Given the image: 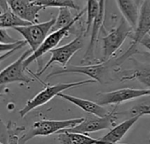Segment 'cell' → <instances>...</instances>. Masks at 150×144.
Here are the masks:
<instances>
[{"label": "cell", "mask_w": 150, "mask_h": 144, "mask_svg": "<svg viewBox=\"0 0 150 144\" xmlns=\"http://www.w3.org/2000/svg\"><path fill=\"white\" fill-rule=\"evenodd\" d=\"M149 33H150V0H146L140 7L139 18L135 26V31L132 36L133 40L130 47L123 55L115 60H110L112 67H114L116 70V68H119L123 62L130 59L133 55L142 54L138 49V46L140 45L141 40Z\"/></svg>", "instance_id": "obj_1"}, {"label": "cell", "mask_w": 150, "mask_h": 144, "mask_svg": "<svg viewBox=\"0 0 150 144\" xmlns=\"http://www.w3.org/2000/svg\"><path fill=\"white\" fill-rule=\"evenodd\" d=\"M134 28L129 23L121 17L119 24L113 27L105 36L102 37V57L99 62H105L116 54L121 48L125 40L131 35Z\"/></svg>", "instance_id": "obj_2"}, {"label": "cell", "mask_w": 150, "mask_h": 144, "mask_svg": "<svg viewBox=\"0 0 150 144\" xmlns=\"http://www.w3.org/2000/svg\"><path fill=\"white\" fill-rule=\"evenodd\" d=\"M95 83L97 82L93 79H87V80H82V81L72 82V83L57 84L54 85H46L45 88L41 92L36 94L32 99L27 101L25 106L19 111V114L21 118H24L29 112L33 111V109L38 108L39 106H41L47 104L48 101H50L52 99H54L55 96H57L59 93L62 92L65 90L74 88V87H79V86L85 85V84H95Z\"/></svg>", "instance_id": "obj_3"}, {"label": "cell", "mask_w": 150, "mask_h": 144, "mask_svg": "<svg viewBox=\"0 0 150 144\" xmlns=\"http://www.w3.org/2000/svg\"><path fill=\"white\" fill-rule=\"evenodd\" d=\"M83 118L70 119L64 121H40L33 124L27 132L22 135L19 138V144H25L36 136H48L53 134H57L61 130L73 128L80 124Z\"/></svg>", "instance_id": "obj_4"}, {"label": "cell", "mask_w": 150, "mask_h": 144, "mask_svg": "<svg viewBox=\"0 0 150 144\" xmlns=\"http://www.w3.org/2000/svg\"><path fill=\"white\" fill-rule=\"evenodd\" d=\"M84 12H86V8H84L83 10H82L78 14L76 15V18L74 19V21L72 23H70L69 25H68L67 26L61 28L57 31L52 32L50 34H48L47 36V38L44 40V41L41 43V45L34 51L26 59H25V61L23 62V66L24 68L26 70V68L34 61H37L39 58L42 57L45 54H47V52H50L52 49L55 48L56 46L61 42V40L69 36L70 30L74 27L75 24L81 18V17L84 14Z\"/></svg>", "instance_id": "obj_5"}, {"label": "cell", "mask_w": 150, "mask_h": 144, "mask_svg": "<svg viewBox=\"0 0 150 144\" xmlns=\"http://www.w3.org/2000/svg\"><path fill=\"white\" fill-rule=\"evenodd\" d=\"M117 120H118V116H117V113L115 112V109L110 111V113L105 117H99L97 115L87 113V115L83 118V121L80 124L73 128H67L61 131L87 135L89 133H94L105 129H110L115 125Z\"/></svg>", "instance_id": "obj_6"}, {"label": "cell", "mask_w": 150, "mask_h": 144, "mask_svg": "<svg viewBox=\"0 0 150 144\" xmlns=\"http://www.w3.org/2000/svg\"><path fill=\"white\" fill-rule=\"evenodd\" d=\"M83 36H84V33L81 32L73 40H71L70 42L59 47V48H55L54 49H52L50 51L51 54V57L48 60V62L46 63V65L38 71V73H36L37 77L41 76L48 68L51 64L54 63V62H58L60 63L63 68L67 66V63L69 62V61L71 59V57L80 49L83 48V45H84V41H83Z\"/></svg>", "instance_id": "obj_7"}, {"label": "cell", "mask_w": 150, "mask_h": 144, "mask_svg": "<svg viewBox=\"0 0 150 144\" xmlns=\"http://www.w3.org/2000/svg\"><path fill=\"white\" fill-rule=\"evenodd\" d=\"M54 22L55 18H52L46 22L31 24L29 26H19L14 29L24 37L25 41L30 46V49L34 52L49 34Z\"/></svg>", "instance_id": "obj_8"}, {"label": "cell", "mask_w": 150, "mask_h": 144, "mask_svg": "<svg viewBox=\"0 0 150 144\" xmlns=\"http://www.w3.org/2000/svg\"><path fill=\"white\" fill-rule=\"evenodd\" d=\"M112 67L110 61L105 62H98L84 66H75L69 65L64 68H60L57 70H53L47 76V78L60 76L63 74H83L90 77L91 79L95 80L96 82L103 83L105 80V77L106 75L107 70Z\"/></svg>", "instance_id": "obj_9"}, {"label": "cell", "mask_w": 150, "mask_h": 144, "mask_svg": "<svg viewBox=\"0 0 150 144\" xmlns=\"http://www.w3.org/2000/svg\"><path fill=\"white\" fill-rule=\"evenodd\" d=\"M150 95V89L122 88L107 92H100L97 96V103L100 106L120 105L121 103L141 99Z\"/></svg>", "instance_id": "obj_10"}, {"label": "cell", "mask_w": 150, "mask_h": 144, "mask_svg": "<svg viewBox=\"0 0 150 144\" xmlns=\"http://www.w3.org/2000/svg\"><path fill=\"white\" fill-rule=\"evenodd\" d=\"M32 53L33 51L31 49H27L21 55L20 57H18V59L0 71V86H4L5 84L15 82L24 84H29L32 82L33 79L25 74V69L23 66V62Z\"/></svg>", "instance_id": "obj_11"}, {"label": "cell", "mask_w": 150, "mask_h": 144, "mask_svg": "<svg viewBox=\"0 0 150 144\" xmlns=\"http://www.w3.org/2000/svg\"><path fill=\"white\" fill-rule=\"evenodd\" d=\"M105 1L106 0H99V9L98 12L94 18L92 25H91V40L88 45L87 50L83 55L82 62H88L91 64L98 63V61L95 58V49L97 46V42L98 40V36L100 31L103 28L105 18Z\"/></svg>", "instance_id": "obj_12"}, {"label": "cell", "mask_w": 150, "mask_h": 144, "mask_svg": "<svg viewBox=\"0 0 150 144\" xmlns=\"http://www.w3.org/2000/svg\"><path fill=\"white\" fill-rule=\"evenodd\" d=\"M9 10L21 19L31 24L38 23L39 12L44 8L34 4L33 0H7Z\"/></svg>", "instance_id": "obj_13"}, {"label": "cell", "mask_w": 150, "mask_h": 144, "mask_svg": "<svg viewBox=\"0 0 150 144\" xmlns=\"http://www.w3.org/2000/svg\"><path fill=\"white\" fill-rule=\"evenodd\" d=\"M57 96L67 100V101H69V102H70V103H72V104H74L75 106H78L79 108H81L82 110H83L87 113L97 115L99 117H105L110 113L109 110H107L103 106L98 105L97 102H93V101L87 100L84 99L70 96L68 94H64L63 92L59 93Z\"/></svg>", "instance_id": "obj_14"}, {"label": "cell", "mask_w": 150, "mask_h": 144, "mask_svg": "<svg viewBox=\"0 0 150 144\" xmlns=\"http://www.w3.org/2000/svg\"><path fill=\"white\" fill-rule=\"evenodd\" d=\"M140 118V116L130 117L127 121L112 128L106 135L99 138V140L105 144H125L118 143L126 135V134L132 128V127L138 121Z\"/></svg>", "instance_id": "obj_15"}, {"label": "cell", "mask_w": 150, "mask_h": 144, "mask_svg": "<svg viewBox=\"0 0 150 144\" xmlns=\"http://www.w3.org/2000/svg\"><path fill=\"white\" fill-rule=\"evenodd\" d=\"M117 5L122 14V17L129 23V25L135 28L139 18L140 8L134 0H115Z\"/></svg>", "instance_id": "obj_16"}, {"label": "cell", "mask_w": 150, "mask_h": 144, "mask_svg": "<svg viewBox=\"0 0 150 144\" xmlns=\"http://www.w3.org/2000/svg\"><path fill=\"white\" fill-rule=\"evenodd\" d=\"M60 144H105L99 139H94L88 135L60 131L57 133Z\"/></svg>", "instance_id": "obj_17"}, {"label": "cell", "mask_w": 150, "mask_h": 144, "mask_svg": "<svg viewBox=\"0 0 150 144\" xmlns=\"http://www.w3.org/2000/svg\"><path fill=\"white\" fill-rule=\"evenodd\" d=\"M134 63V70L131 73H127L126 76L121 77V80H134L137 79L144 85L150 87V65L137 62L132 59Z\"/></svg>", "instance_id": "obj_18"}, {"label": "cell", "mask_w": 150, "mask_h": 144, "mask_svg": "<svg viewBox=\"0 0 150 144\" xmlns=\"http://www.w3.org/2000/svg\"><path fill=\"white\" fill-rule=\"evenodd\" d=\"M31 25L30 22L25 21L14 14L11 10L0 13V28H16L19 26H25Z\"/></svg>", "instance_id": "obj_19"}, {"label": "cell", "mask_w": 150, "mask_h": 144, "mask_svg": "<svg viewBox=\"0 0 150 144\" xmlns=\"http://www.w3.org/2000/svg\"><path fill=\"white\" fill-rule=\"evenodd\" d=\"M34 4L40 5L41 7H57V8H69L79 10V6L76 4L74 0H33Z\"/></svg>", "instance_id": "obj_20"}, {"label": "cell", "mask_w": 150, "mask_h": 144, "mask_svg": "<svg viewBox=\"0 0 150 144\" xmlns=\"http://www.w3.org/2000/svg\"><path fill=\"white\" fill-rule=\"evenodd\" d=\"M75 18H76V16L73 17L69 8H60L58 17L55 18V22L52 27L51 32H54L61 28L67 26L68 25L72 23Z\"/></svg>", "instance_id": "obj_21"}, {"label": "cell", "mask_w": 150, "mask_h": 144, "mask_svg": "<svg viewBox=\"0 0 150 144\" xmlns=\"http://www.w3.org/2000/svg\"><path fill=\"white\" fill-rule=\"evenodd\" d=\"M85 8L87 12V20H86V28L84 31V35H86L90 32L92 22L98 12L99 0H87V6Z\"/></svg>", "instance_id": "obj_22"}, {"label": "cell", "mask_w": 150, "mask_h": 144, "mask_svg": "<svg viewBox=\"0 0 150 144\" xmlns=\"http://www.w3.org/2000/svg\"><path fill=\"white\" fill-rule=\"evenodd\" d=\"M129 113L132 116H140V117L143 115H150V95L147 96L143 100L140 101L135 106H134L129 110Z\"/></svg>", "instance_id": "obj_23"}, {"label": "cell", "mask_w": 150, "mask_h": 144, "mask_svg": "<svg viewBox=\"0 0 150 144\" xmlns=\"http://www.w3.org/2000/svg\"><path fill=\"white\" fill-rule=\"evenodd\" d=\"M7 126L8 131V140L7 144H19V135L25 130V127H18L12 121H9Z\"/></svg>", "instance_id": "obj_24"}, {"label": "cell", "mask_w": 150, "mask_h": 144, "mask_svg": "<svg viewBox=\"0 0 150 144\" xmlns=\"http://www.w3.org/2000/svg\"><path fill=\"white\" fill-rule=\"evenodd\" d=\"M27 43L25 40H18L16 43L11 44H5V43H0V53H7L9 51H11L13 49H20L24 47H25Z\"/></svg>", "instance_id": "obj_25"}, {"label": "cell", "mask_w": 150, "mask_h": 144, "mask_svg": "<svg viewBox=\"0 0 150 144\" xmlns=\"http://www.w3.org/2000/svg\"><path fill=\"white\" fill-rule=\"evenodd\" d=\"M19 40L12 38L7 32L6 29L0 28V43H5V44H11L16 43Z\"/></svg>", "instance_id": "obj_26"}, {"label": "cell", "mask_w": 150, "mask_h": 144, "mask_svg": "<svg viewBox=\"0 0 150 144\" xmlns=\"http://www.w3.org/2000/svg\"><path fill=\"white\" fill-rule=\"evenodd\" d=\"M141 45H142L143 47H145L147 49H149L150 51V34H147L140 42Z\"/></svg>", "instance_id": "obj_27"}, {"label": "cell", "mask_w": 150, "mask_h": 144, "mask_svg": "<svg viewBox=\"0 0 150 144\" xmlns=\"http://www.w3.org/2000/svg\"><path fill=\"white\" fill-rule=\"evenodd\" d=\"M18 50H19V49H13V50H11V51H9V52H7V53H4V54H3V55H0V62H2L3 61H4L5 59H7L9 56H11L12 54H14L16 51H18Z\"/></svg>", "instance_id": "obj_28"}, {"label": "cell", "mask_w": 150, "mask_h": 144, "mask_svg": "<svg viewBox=\"0 0 150 144\" xmlns=\"http://www.w3.org/2000/svg\"><path fill=\"white\" fill-rule=\"evenodd\" d=\"M0 8L3 11H6L7 10H9L7 0H0Z\"/></svg>", "instance_id": "obj_29"}, {"label": "cell", "mask_w": 150, "mask_h": 144, "mask_svg": "<svg viewBox=\"0 0 150 144\" xmlns=\"http://www.w3.org/2000/svg\"><path fill=\"white\" fill-rule=\"evenodd\" d=\"M135 1V3H136V4L139 6V7H141V5L146 1V0H134Z\"/></svg>", "instance_id": "obj_30"}, {"label": "cell", "mask_w": 150, "mask_h": 144, "mask_svg": "<svg viewBox=\"0 0 150 144\" xmlns=\"http://www.w3.org/2000/svg\"><path fill=\"white\" fill-rule=\"evenodd\" d=\"M4 85L0 86V96H1V94H2V92H3V91H4Z\"/></svg>", "instance_id": "obj_31"}, {"label": "cell", "mask_w": 150, "mask_h": 144, "mask_svg": "<svg viewBox=\"0 0 150 144\" xmlns=\"http://www.w3.org/2000/svg\"><path fill=\"white\" fill-rule=\"evenodd\" d=\"M149 34H150V33H149Z\"/></svg>", "instance_id": "obj_32"}]
</instances>
